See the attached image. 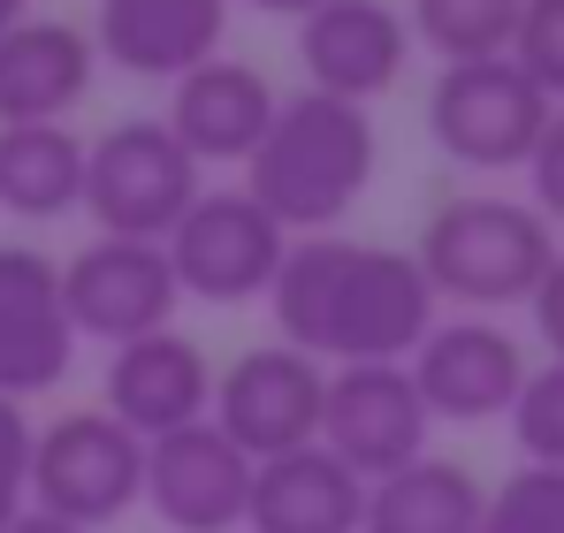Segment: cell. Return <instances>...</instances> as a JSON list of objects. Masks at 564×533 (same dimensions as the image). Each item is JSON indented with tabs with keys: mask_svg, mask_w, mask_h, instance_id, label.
<instances>
[{
	"mask_svg": "<svg viewBox=\"0 0 564 533\" xmlns=\"http://www.w3.org/2000/svg\"><path fill=\"white\" fill-rule=\"evenodd\" d=\"M550 99L519 77L511 54L496 62H458L443 69L435 91H427V130L435 145L458 161V168H480V176H503V168H527L542 130H550Z\"/></svg>",
	"mask_w": 564,
	"mask_h": 533,
	"instance_id": "6",
	"label": "cell"
},
{
	"mask_svg": "<svg viewBox=\"0 0 564 533\" xmlns=\"http://www.w3.org/2000/svg\"><path fill=\"white\" fill-rule=\"evenodd\" d=\"M427 404L412 389L404 366H328V396H321V449L336 465H351L367 488L404 472L412 457H427Z\"/></svg>",
	"mask_w": 564,
	"mask_h": 533,
	"instance_id": "9",
	"label": "cell"
},
{
	"mask_svg": "<svg viewBox=\"0 0 564 533\" xmlns=\"http://www.w3.org/2000/svg\"><path fill=\"white\" fill-rule=\"evenodd\" d=\"M245 8H260V15H297V23H305L321 0H245Z\"/></svg>",
	"mask_w": 564,
	"mask_h": 533,
	"instance_id": "30",
	"label": "cell"
},
{
	"mask_svg": "<svg viewBox=\"0 0 564 533\" xmlns=\"http://www.w3.org/2000/svg\"><path fill=\"white\" fill-rule=\"evenodd\" d=\"M511 435H519V457L527 465H564V366H527L519 381V404L503 412Z\"/></svg>",
	"mask_w": 564,
	"mask_h": 533,
	"instance_id": "24",
	"label": "cell"
},
{
	"mask_svg": "<svg viewBox=\"0 0 564 533\" xmlns=\"http://www.w3.org/2000/svg\"><path fill=\"white\" fill-rule=\"evenodd\" d=\"M8 533H85V526H69V519H46V511H23Z\"/></svg>",
	"mask_w": 564,
	"mask_h": 533,
	"instance_id": "29",
	"label": "cell"
},
{
	"mask_svg": "<svg viewBox=\"0 0 564 533\" xmlns=\"http://www.w3.org/2000/svg\"><path fill=\"white\" fill-rule=\"evenodd\" d=\"M161 252H169V274H176L184 297H198V305H245V297L275 290V266L290 252V237L237 183V191H198Z\"/></svg>",
	"mask_w": 564,
	"mask_h": 533,
	"instance_id": "7",
	"label": "cell"
},
{
	"mask_svg": "<svg viewBox=\"0 0 564 533\" xmlns=\"http://www.w3.org/2000/svg\"><path fill=\"white\" fill-rule=\"evenodd\" d=\"M359 519H367V480L321 443L252 465V503H245L252 533H359Z\"/></svg>",
	"mask_w": 564,
	"mask_h": 533,
	"instance_id": "19",
	"label": "cell"
},
{
	"mask_svg": "<svg viewBox=\"0 0 564 533\" xmlns=\"http://www.w3.org/2000/svg\"><path fill=\"white\" fill-rule=\"evenodd\" d=\"M527 183H534V214L557 229V221H564V107L550 115L542 145H534V161H527Z\"/></svg>",
	"mask_w": 564,
	"mask_h": 533,
	"instance_id": "27",
	"label": "cell"
},
{
	"mask_svg": "<svg viewBox=\"0 0 564 533\" xmlns=\"http://www.w3.org/2000/svg\"><path fill=\"white\" fill-rule=\"evenodd\" d=\"M375 161L381 153H375V115L367 107L297 91V99L275 107L260 153L245 161L252 168L245 198L275 221L282 237H336V221L367 198Z\"/></svg>",
	"mask_w": 564,
	"mask_h": 533,
	"instance_id": "2",
	"label": "cell"
},
{
	"mask_svg": "<svg viewBox=\"0 0 564 533\" xmlns=\"http://www.w3.org/2000/svg\"><path fill=\"white\" fill-rule=\"evenodd\" d=\"M145 496V443L107 412H62L31 427V511L99 533Z\"/></svg>",
	"mask_w": 564,
	"mask_h": 533,
	"instance_id": "5",
	"label": "cell"
},
{
	"mask_svg": "<svg viewBox=\"0 0 564 533\" xmlns=\"http://www.w3.org/2000/svg\"><path fill=\"white\" fill-rule=\"evenodd\" d=\"M488 488L473 480L458 457H412L404 472H389L367 488V519L359 533H480Z\"/></svg>",
	"mask_w": 564,
	"mask_h": 533,
	"instance_id": "20",
	"label": "cell"
},
{
	"mask_svg": "<svg viewBox=\"0 0 564 533\" xmlns=\"http://www.w3.org/2000/svg\"><path fill=\"white\" fill-rule=\"evenodd\" d=\"M404 62H412V31L389 0H321L297 23V69H305V91L321 99L375 107L404 77Z\"/></svg>",
	"mask_w": 564,
	"mask_h": 533,
	"instance_id": "13",
	"label": "cell"
},
{
	"mask_svg": "<svg viewBox=\"0 0 564 533\" xmlns=\"http://www.w3.org/2000/svg\"><path fill=\"white\" fill-rule=\"evenodd\" d=\"M427 420H458V427H480V420H503L519 404V381H527V351L511 328L496 320H435L420 336V351L404 358Z\"/></svg>",
	"mask_w": 564,
	"mask_h": 533,
	"instance_id": "11",
	"label": "cell"
},
{
	"mask_svg": "<svg viewBox=\"0 0 564 533\" xmlns=\"http://www.w3.org/2000/svg\"><path fill=\"white\" fill-rule=\"evenodd\" d=\"M169 533H237L252 503V457L229 443L214 420L184 435L145 443V496H138Z\"/></svg>",
	"mask_w": 564,
	"mask_h": 533,
	"instance_id": "12",
	"label": "cell"
},
{
	"mask_svg": "<svg viewBox=\"0 0 564 533\" xmlns=\"http://www.w3.org/2000/svg\"><path fill=\"white\" fill-rule=\"evenodd\" d=\"M511 62H519V77L542 91L550 107H564V0H527L519 8Z\"/></svg>",
	"mask_w": 564,
	"mask_h": 533,
	"instance_id": "25",
	"label": "cell"
},
{
	"mask_svg": "<svg viewBox=\"0 0 564 533\" xmlns=\"http://www.w3.org/2000/svg\"><path fill=\"white\" fill-rule=\"evenodd\" d=\"M275 85L252 69V62H229V54H214V62H198L191 77L169 85V138L184 145L191 161L206 168V161H252L260 153V138H268V122H275Z\"/></svg>",
	"mask_w": 564,
	"mask_h": 533,
	"instance_id": "16",
	"label": "cell"
},
{
	"mask_svg": "<svg viewBox=\"0 0 564 533\" xmlns=\"http://www.w3.org/2000/svg\"><path fill=\"white\" fill-rule=\"evenodd\" d=\"M99 412L115 427H130L138 443H161V435H184L214 412V366L191 344L184 328H161V336H138L107 358V381H99Z\"/></svg>",
	"mask_w": 564,
	"mask_h": 533,
	"instance_id": "15",
	"label": "cell"
},
{
	"mask_svg": "<svg viewBox=\"0 0 564 533\" xmlns=\"http://www.w3.org/2000/svg\"><path fill=\"white\" fill-rule=\"evenodd\" d=\"M519 8H527V0H412L404 31H412V46H427L443 69H458V62H496V54H511Z\"/></svg>",
	"mask_w": 564,
	"mask_h": 533,
	"instance_id": "22",
	"label": "cell"
},
{
	"mask_svg": "<svg viewBox=\"0 0 564 533\" xmlns=\"http://www.w3.org/2000/svg\"><path fill=\"white\" fill-rule=\"evenodd\" d=\"M77 358V328L62 305V260L31 244H0V396H46Z\"/></svg>",
	"mask_w": 564,
	"mask_h": 533,
	"instance_id": "14",
	"label": "cell"
},
{
	"mask_svg": "<svg viewBox=\"0 0 564 533\" xmlns=\"http://www.w3.org/2000/svg\"><path fill=\"white\" fill-rule=\"evenodd\" d=\"M198 198V161L169 138V122H115L107 138L85 145V214L99 237L130 244H169V229Z\"/></svg>",
	"mask_w": 564,
	"mask_h": 533,
	"instance_id": "4",
	"label": "cell"
},
{
	"mask_svg": "<svg viewBox=\"0 0 564 533\" xmlns=\"http://www.w3.org/2000/svg\"><path fill=\"white\" fill-rule=\"evenodd\" d=\"M527 313H534V336L550 344V358L564 366V252H557V266L542 274V290L527 297Z\"/></svg>",
	"mask_w": 564,
	"mask_h": 533,
	"instance_id": "28",
	"label": "cell"
},
{
	"mask_svg": "<svg viewBox=\"0 0 564 533\" xmlns=\"http://www.w3.org/2000/svg\"><path fill=\"white\" fill-rule=\"evenodd\" d=\"M268 305L282 344L313 366H404L435 328V290L420 260L359 237H297Z\"/></svg>",
	"mask_w": 564,
	"mask_h": 533,
	"instance_id": "1",
	"label": "cell"
},
{
	"mask_svg": "<svg viewBox=\"0 0 564 533\" xmlns=\"http://www.w3.org/2000/svg\"><path fill=\"white\" fill-rule=\"evenodd\" d=\"M23 15H31V0H0V39H8V31H15Z\"/></svg>",
	"mask_w": 564,
	"mask_h": 533,
	"instance_id": "31",
	"label": "cell"
},
{
	"mask_svg": "<svg viewBox=\"0 0 564 533\" xmlns=\"http://www.w3.org/2000/svg\"><path fill=\"white\" fill-rule=\"evenodd\" d=\"M69 206H85V138H69V122L0 130V214L62 221Z\"/></svg>",
	"mask_w": 564,
	"mask_h": 533,
	"instance_id": "21",
	"label": "cell"
},
{
	"mask_svg": "<svg viewBox=\"0 0 564 533\" xmlns=\"http://www.w3.org/2000/svg\"><path fill=\"white\" fill-rule=\"evenodd\" d=\"M93 69H99L93 31L54 23V15H23L0 39V130L69 122L93 91Z\"/></svg>",
	"mask_w": 564,
	"mask_h": 533,
	"instance_id": "17",
	"label": "cell"
},
{
	"mask_svg": "<svg viewBox=\"0 0 564 533\" xmlns=\"http://www.w3.org/2000/svg\"><path fill=\"white\" fill-rule=\"evenodd\" d=\"M31 511V420L0 396V533Z\"/></svg>",
	"mask_w": 564,
	"mask_h": 533,
	"instance_id": "26",
	"label": "cell"
},
{
	"mask_svg": "<svg viewBox=\"0 0 564 533\" xmlns=\"http://www.w3.org/2000/svg\"><path fill=\"white\" fill-rule=\"evenodd\" d=\"M480 533H564V465H519L503 488H488Z\"/></svg>",
	"mask_w": 564,
	"mask_h": 533,
	"instance_id": "23",
	"label": "cell"
},
{
	"mask_svg": "<svg viewBox=\"0 0 564 533\" xmlns=\"http://www.w3.org/2000/svg\"><path fill=\"white\" fill-rule=\"evenodd\" d=\"M221 31H229V0H99L93 46L130 77L176 85L221 54Z\"/></svg>",
	"mask_w": 564,
	"mask_h": 533,
	"instance_id": "18",
	"label": "cell"
},
{
	"mask_svg": "<svg viewBox=\"0 0 564 533\" xmlns=\"http://www.w3.org/2000/svg\"><path fill=\"white\" fill-rule=\"evenodd\" d=\"M412 260L435 297L503 313V305H527L542 290V274L557 266V229L527 198H451L427 214Z\"/></svg>",
	"mask_w": 564,
	"mask_h": 533,
	"instance_id": "3",
	"label": "cell"
},
{
	"mask_svg": "<svg viewBox=\"0 0 564 533\" xmlns=\"http://www.w3.org/2000/svg\"><path fill=\"white\" fill-rule=\"evenodd\" d=\"M62 305H69V328L99 336L107 351L138 344V336H161L184 305L169 252L161 244H130V237H93L77 260L62 266Z\"/></svg>",
	"mask_w": 564,
	"mask_h": 533,
	"instance_id": "10",
	"label": "cell"
},
{
	"mask_svg": "<svg viewBox=\"0 0 564 533\" xmlns=\"http://www.w3.org/2000/svg\"><path fill=\"white\" fill-rule=\"evenodd\" d=\"M321 396H328V366H313L290 344H260V351H237L214 373V412L206 420L252 465H268V457L321 443Z\"/></svg>",
	"mask_w": 564,
	"mask_h": 533,
	"instance_id": "8",
	"label": "cell"
}]
</instances>
